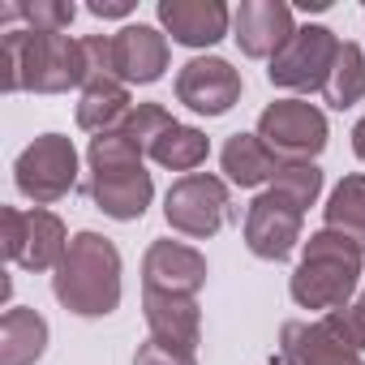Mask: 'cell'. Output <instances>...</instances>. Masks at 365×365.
<instances>
[{
    "mask_svg": "<svg viewBox=\"0 0 365 365\" xmlns=\"http://www.w3.org/2000/svg\"><path fill=\"white\" fill-rule=\"evenodd\" d=\"M322 99L335 112H344V108H352V103L365 99V52L356 43H339V56L331 65V78L322 86Z\"/></svg>",
    "mask_w": 365,
    "mask_h": 365,
    "instance_id": "7402d4cb",
    "label": "cell"
},
{
    "mask_svg": "<svg viewBox=\"0 0 365 365\" xmlns=\"http://www.w3.org/2000/svg\"><path fill=\"white\" fill-rule=\"evenodd\" d=\"M48 348V322L26 309L14 305L0 318V365H35Z\"/></svg>",
    "mask_w": 365,
    "mask_h": 365,
    "instance_id": "d6986e66",
    "label": "cell"
},
{
    "mask_svg": "<svg viewBox=\"0 0 365 365\" xmlns=\"http://www.w3.org/2000/svg\"><path fill=\"white\" fill-rule=\"evenodd\" d=\"M56 301L78 318H108L120 305V254L99 232H78L52 275Z\"/></svg>",
    "mask_w": 365,
    "mask_h": 365,
    "instance_id": "3957f363",
    "label": "cell"
},
{
    "mask_svg": "<svg viewBox=\"0 0 365 365\" xmlns=\"http://www.w3.org/2000/svg\"><path fill=\"white\" fill-rule=\"evenodd\" d=\"M91 14L95 18H129L133 0H91Z\"/></svg>",
    "mask_w": 365,
    "mask_h": 365,
    "instance_id": "f1b7e54d",
    "label": "cell"
},
{
    "mask_svg": "<svg viewBox=\"0 0 365 365\" xmlns=\"http://www.w3.org/2000/svg\"><path fill=\"white\" fill-rule=\"evenodd\" d=\"M14 180L18 190L35 202V207H52L61 202L73 185H78V150L65 133H43L35 138L18 163H14Z\"/></svg>",
    "mask_w": 365,
    "mask_h": 365,
    "instance_id": "8992f818",
    "label": "cell"
},
{
    "mask_svg": "<svg viewBox=\"0 0 365 365\" xmlns=\"http://www.w3.org/2000/svg\"><path fill=\"white\" fill-rule=\"evenodd\" d=\"M0 69H5V91L61 95L69 86H86L82 39L26 31V26L5 31V39H0Z\"/></svg>",
    "mask_w": 365,
    "mask_h": 365,
    "instance_id": "6da1fadb",
    "label": "cell"
},
{
    "mask_svg": "<svg viewBox=\"0 0 365 365\" xmlns=\"http://www.w3.org/2000/svg\"><path fill=\"white\" fill-rule=\"evenodd\" d=\"M220 163H224L228 180H232V185H241V190L267 185V180H275V172L284 168V159L258 133H232L224 142V150H220Z\"/></svg>",
    "mask_w": 365,
    "mask_h": 365,
    "instance_id": "e0dca14e",
    "label": "cell"
},
{
    "mask_svg": "<svg viewBox=\"0 0 365 365\" xmlns=\"http://www.w3.org/2000/svg\"><path fill=\"white\" fill-rule=\"evenodd\" d=\"M176 120H172V112L163 108V103H133V112L116 125L133 146H142V155H150V146L172 129Z\"/></svg>",
    "mask_w": 365,
    "mask_h": 365,
    "instance_id": "d4e9b609",
    "label": "cell"
},
{
    "mask_svg": "<svg viewBox=\"0 0 365 365\" xmlns=\"http://www.w3.org/2000/svg\"><path fill=\"white\" fill-rule=\"evenodd\" d=\"M133 365H198L194 348H180V344H163V339H146L133 356Z\"/></svg>",
    "mask_w": 365,
    "mask_h": 365,
    "instance_id": "83f0119b",
    "label": "cell"
},
{
    "mask_svg": "<svg viewBox=\"0 0 365 365\" xmlns=\"http://www.w3.org/2000/svg\"><path fill=\"white\" fill-rule=\"evenodd\" d=\"M335 56H339L335 31H327V26H301V31L284 43V52L271 61L267 78H271V86L301 91V95H305V91H322L327 78H331Z\"/></svg>",
    "mask_w": 365,
    "mask_h": 365,
    "instance_id": "30bf717a",
    "label": "cell"
},
{
    "mask_svg": "<svg viewBox=\"0 0 365 365\" xmlns=\"http://www.w3.org/2000/svg\"><path fill=\"white\" fill-rule=\"evenodd\" d=\"M91 176H86V194L91 202L108 215V220H142L150 207V172L142 168V146H133L120 129H108L99 138H91L86 150Z\"/></svg>",
    "mask_w": 365,
    "mask_h": 365,
    "instance_id": "7a4b0ae2",
    "label": "cell"
},
{
    "mask_svg": "<svg viewBox=\"0 0 365 365\" xmlns=\"http://www.w3.org/2000/svg\"><path fill=\"white\" fill-rule=\"evenodd\" d=\"M142 309H146L150 339L180 344V348H198V339H202L198 301H185V297H150V292H142Z\"/></svg>",
    "mask_w": 365,
    "mask_h": 365,
    "instance_id": "ac0fdd59",
    "label": "cell"
},
{
    "mask_svg": "<svg viewBox=\"0 0 365 365\" xmlns=\"http://www.w3.org/2000/svg\"><path fill=\"white\" fill-rule=\"evenodd\" d=\"M258 138L284 163H314V155L327 146V116L305 99H275L258 116Z\"/></svg>",
    "mask_w": 365,
    "mask_h": 365,
    "instance_id": "52a82bcc",
    "label": "cell"
},
{
    "mask_svg": "<svg viewBox=\"0 0 365 365\" xmlns=\"http://www.w3.org/2000/svg\"><path fill=\"white\" fill-rule=\"evenodd\" d=\"M168 69V35H159L155 26L138 22L112 35V73L120 82H159Z\"/></svg>",
    "mask_w": 365,
    "mask_h": 365,
    "instance_id": "2e32d148",
    "label": "cell"
},
{
    "mask_svg": "<svg viewBox=\"0 0 365 365\" xmlns=\"http://www.w3.org/2000/svg\"><path fill=\"white\" fill-rule=\"evenodd\" d=\"M322 318H327V322H331V327H335V331H339L356 352H361V356H365V292H361L356 301H348L344 309L322 314Z\"/></svg>",
    "mask_w": 365,
    "mask_h": 365,
    "instance_id": "4316f807",
    "label": "cell"
},
{
    "mask_svg": "<svg viewBox=\"0 0 365 365\" xmlns=\"http://www.w3.org/2000/svg\"><path fill=\"white\" fill-rule=\"evenodd\" d=\"M322 215H327V228L352 237V241L365 250V176H361V172H356V176H344L339 185L331 190Z\"/></svg>",
    "mask_w": 365,
    "mask_h": 365,
    "instance_id": "44dd1931",
    "label": "cell"
},
{
    "mask_svg": "<svg viewBox=\"0 0 365 365\" xmlns=\"http://www.w3.org/2000/svg\"><path fill=\"white\" fill-rule=\"evenodd\" d=\"M73 5L69 0H35V5H0V22L5 31L14 22H26V31H48V35H65V26L73 22Z\"/></svg>",
    "mask_w": 365,
    "mask_h": 365,
    "instance_id": "cb8c5ba5",
    "label": "cell"
},
{
    "mask_svg": "<svg viewBox=\"0 0 365 365\" xmlns=\"http://www.w3.org/2000/svg\"><path fill=\"white\" fill-rule=\"evenodd\" d=\"M271 185H279L288 198H297L305 211L318 202V194H322V168L318 163H284L279 172H275V180Z\"/></svg>",
    "mask_w": 365,
    "mask_h": 365,
    "instance_id": "484cf974",
    "label": "cell"
},
{
    "mask_svg": "<svg viewBox=\"0 0 365 365\" xmlns=\"http://www.w3.org/2000/svg\"><path fill=\"white\" fill-rule=\"evenodd\" d=\"M232 31L250 61H275L284 43L297 35L292 9L284 0H241V9L232 14Z\"/></svg>",
    "mask_w": 365,
    "mask_h": 365,
    "instance_id": "4fadbf2b",
    "label": "cell"
},
{
    "mask_svg": "<svg viewBox=\"0 0 365 365\" xmlns=\"http://www.w3.org/2000/svg\"><path fill=\"white\" fill-rule=\"evenodd\" d=\"M176 99L198 116H224L241 99V73L220 56H194L176 73Z\"/></svg>",
    "mask_w": 365,
    "mask_h": 365,
    "instance_id": "7c38bea8",
    "label": "cell"
},
{
    "mask_svg": "<svg viewBox=\"0 0 365 365\" xmlns=\"http://www.w3.org/2000/svg\"><path fill=\"white\" fill-rule=\"evenodd\" d=\"M69 241L73 237H65L61 215H52L43 207H35V211L5 207V254H9L14 267H22V271H56Z\"/></svg>",
    "mask_w": 365,
    "mask_h": 365,
    "instance_id": "9c48e42d",
    "label": "cell"
},
{
    "mask_svg": "<svg viewBox=\"0 0 365 365\" xmlns=\"http://www.w3.org/2000/svg\"><path fill=\"white\" fill-rule=\"evenodd\" d=\"M207 150H211V142H207V133L202 129H194V125H172L155 146H150V159L159 163V168H172V172H194L202 159H207Z\"/></svg>",
    "mask_w": 365,
    "mask_h": 365,
    "instance_id": "603a6c76",
    "label": "cell"
},
{
    "mask_svg": "<svg viewBox=\"0 0 365 365\" xmlns=\"http://www.w3.org/2000/svg\"><path fill=\"white\" fill-rule=\"evenodd\" d=\"M279 361L284 365H365V356L327 322H284L279 331Z\"/></svg>",
    "mask_w": 365,
    "mask_h": 365,
    "instance_id": "5bb4252c",
    "label": "cell"
},
{
    "mask_svg": "<svg viewBox=\"0 0 365 365\" xmlns=\"http://www.w3.org/2000/svg\"><path fill=\"white\" fill-rule=\"evenodd\" d=\"M352 150H356V159H365V116H361L356 129H352Z\"/></svg>",
    "mask_w": 365,
    "mask_h": 365,
    "instance_id": "f546056e",
    "label": "cell"
},
{
    "mask_svg": "<svg viewBox=\"0 0 365 365\" xmlns=\"http://www.w3.org/2000/svg\"><path fill=\"white\" fill-rule=\"evenodd\" d=\"M133 112L129 103V86L120 78H99V82H86L82 86V99H78V125L91 129L95 138L116 129L125 116Z\"/></svg>",
    "mask_w": 365,
    "mask_h": 365,
    "instance_id": "ffe728a7",
    "label": "cell"
},
{
    "mask_svg": "<svg viewBox=\"0 0 365 365\" xmlns=\"http://www.w3.org/2000/svg\"><path fill=\"white\" fill-rule=\"evenodd\" d=\"M207 284V258L185 241H155L142 258V292L198 301Z\"/></svg>",
    "mask_w": 365,
    "mask_h": 365,
    "instance_id": "8fae6325",
    "label": "cell"
},
{
    "mask_svg": "<svg viewBox=\"0 0 365 365\" xmlns=\"http://www.w3.org/2000/svg\"><path fill=\"white\" fill-rule=\"evenodd\" d=\"M301 224H305V207L297 198H288L279 185H271L245 211V245L262 262H284V258H292V250L301 241Z\"/></svg>",
    "mask_w": 365,
    "mask_h": 365,
    "instance_id": "ba28073f",
    "label": "cell"
},
{
    "mask_svg": "<svg viewBox=\"0 0 365 365\" xmlns=\"http://www.w3.org/2000/svg\"><path fill=\"white\" fill-rule=\"evenodd\" d=\"M361 271H365V250L335 232V228H322L305 241V254L292 271V301L301 309H322V314H335L352 301L356 284H361Z\"/></svg>",
    "mask_w": 365,
    "mask_h": 365,
    "instance_id": "277c9868",
    "label": "cell"
},
{
    "mask_svg": "<svg viewBox=\"0 0 365 365\" xmlns=\"http://www.w3.org/2000/svg\"><path fill=\"white\" fill-rule=\"evenodd\" d=\"M163 31L185 48H211L228 35V5L224 0H159Z\"/></svg>",
    "mask_w": 365,
    "mask_h": 365,
    "instance_id": "9a60e30c",
    "label": "cell"
},
{
    "mask_svg": "<svg viewBox=\"0 0 365 365\" xmlns=\"http://www.w3.org/2000/svg\"><path fill=\"white\" fill-rule=\"evenodd\" d=\"M163 215H168V228L190 237V241H207L215 237L237 211H232V194L220 176L211 172H190L172 180V190L163 198Z\"/></svg>",
    "mask_w": 365,
    "mask_h": 365,
    "instance_id": "5b68a950",
    "label": "cell"
}]
</instances>
